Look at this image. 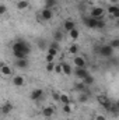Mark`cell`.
Returning <instances> with one entry per match:
<instances>
[{"label": "cell", "mask_w": 119, "mask_h": 120, "mask_svg": "<svg viewBox=\"0 0 119 120\" xmlns=\"http://www.w3.org/2000/svg\"><path fill=\"white\" fill-rule=\"evenodd\" d=\"M60 66H62V73H63L64 75H71V74H73V67H71L69 63L62 61V63H60Z\"/></svg>", "instance_id": "cell-9"}, {"label": "cell", "mask_w": 119, "mask_h": 120, "mask_svg": "<svg viewBox=\"0 0 119 120\" xmlns=\"http://www.w3.org/2000/svg\"><path fill=\"white\" fill-rule=\"evenodd\" d=\"M53 99L55 101H59V92H53Z\"/></svg>", "instance_id": "cell-38"}, {"label": "cell", "mask_w": 119, "mask_h": 120, "mask_svg": "<svg viewBox=\"0 0 119 120\" xmlns=\"http://www.w3.org/2000/svg\"><path fill=\"white\" fill-rule=\"evenodd\" d=\"M13 109H14L13 103H11V102H6V103H3V105H1L0 112H1V115H10V113L13 112Z\"/></svg>", "instance_id": "cell-7"}, {"label": "cell", "mask_w": 119, "mask_h": 120, "mask_svg": "<svg viewBox=\"0 0 119 120\" xmlns=\"http://www.w3.org/2000/svg\"><path fill=\"white\" fill-rule=\"evenodd\" d=\"M56 6V0H45V7L44 8H53Z\"/></svg>", "instance_id": "cell-24"}, {"label": "cell", "mask_w": 119, "mask_h": 120, "mask_svg": "<svg viewBox=\"0 0 119 120\" xmlns=\"http://www.w3.org/2000/svg\"><path fill=\"white\" fill-rule=\"evenodd\" d=\"M108 45H109L114 50H115V49H118V48H119V39H118V38L112 39V41H111V43H108Z\"/></svg>", "instance_id": "cell-27"}, {"label": "cell", "mask_w": 119, "mask_h": 120, "mask_svg": "<svg viewBox=\"0 0 119 120\" xmlns=\"http://www.w3.org/2000/svg\"><path fill=\"white\" fill-rule=\"evenodd\" d=\"M11 1H16V0H11Z\"/></svg>", "instance_id": "cell-41"}, {"label": "cell", "mask_w": 119, "mask_h": 120, "mask_svg": "<svg viewBox=\"0 0 119 120\" xmlns=\"http://www.w3.org/2000/svg\"><path fill=\"white\" fill-rule=\"evenodd\" d=\"M73 73H74V75H76L77 78H80V80L86 78V77L90 74L86 67H74V68H73Z\"/></svg>", "instance_id": "cell-5"}, {"label": "cell", "mask_w": 119, "mask_h": 120, "mask_svg": "<svg viewBox=\"0 0 119 120\" xmlns=\"http://www.w3.org/2000/svg\"><path fill=\"white\" fill-rule=\"evenodd\" d=\"M95 120H107V119H105V116H102V115H98V116H95Z\"/></svg>", "instance_id": "cell-37"}, {"label": "cell", "mask_w": 119, "mask_h": 120, "mask_svg": "<svg viewBox=\"0 0 119 120\" xmlns=\"http://www.w3.org/2000/svg\"><path fill=\"white\" fill-rule=\"evenodd\" d=\"M69 53H70V55H73V56H76V55L79 53V45L71 43V45L69 46Z\"/></svg>", "instance_id": "cell-21"}, {"label": "cell", "mask_w": 119, "mask_h": 120, "mask_svg": "<svg viewBox=\"0 0 119 120\" xmlns=\"http://www.w3.org/2000/svg\"><path fill=\"white\" fill-rule=\"evenodd\" d=\"M52 41H55V42H62L63 41V31H56L55 34H53V39Z\"/></svg>", "instance_id": "cell-20"}, {"label": "cell", "mask_w": 119, "mask_h": 120, "mask_svg": "<svg viewBox=\"0 0 119 120\" xmlns=\"http://www.w3.org/2000/svg\"><path fill=\"white\" fill-rule=\"evenodd\" d=\"M74 28H76V22L73 20H66L63 22V30L66 31V32H70V31L74 30Z\"/></svg>", "instance_id": "cell-13"}, {"label": "cell", "mask_w": 119, "mask_h": 120, "mask_svg": "<svg viewBox=\"0 0 119 120\" xmlns=\"http://www.w3.org/2000/svg\"><path fill=\"white\" fill-rule=\"evenodd\" d=\"M25 77L24 75H21V74H17V75H14L13 77V80H11V84L14 85V87H24L25 85Z\"/></svg>", "instance_id": "cell-6"}, {"label": "cell", "mask_w": 119, "mask_h": 120, "mask_svg": "<svg viewBox=\"0 0 119 120\" xmlns=\"http://www.w3.org/2000/svg\"><path fill=\"white\" fill-rule=\"evenodd\" d=\"M42 96H44V90H41V88H35L30 94V98L32 101H39Z\"/></svg>", "instance_id": "cell-8"}, {"label": "cell", "mask_w": 119, "mask_h": 120, "mask_svg": "<svg viewBox=\"0 0 119 120\" xmlns=\"http://www.w3.org/2000/svg\"><path fill=\"white\" fill-rule=\"evenodd\" d=\"M63 112L64 113H71V106H70V103H67V105H63Z\"/></svg>", "instance_id": "cell-33"}, {"label": "cell", "mask_w": 119, "mask_h": 120, "mask_svg": "<svg viewBox=\"0 0 119 120\" xmlns=\"http://www.w3.org/2000/svg\"><path fill=\"white\" fill-rule=\"evenodd\" d=\"M16 66H17L18 68H27V67L30 66V60H27V59H17V60H16Z\"/></svg>", "instance_id": "cell-16"}, {"label": "cell", "mask_w": 119, "mask_h": 120, "mask_svg": "<svg viewBox=\"0 0 119 120\" xmlns=\"http://www.w3.org/2000/svg\"><path fill=\"white\" fill-rule=\"evenodd\" d=\"M7 13V6L6 4H0V15H4Z\"/></svg>", "instance_id": "cell-34"}, {"label": "cell", "mask_w": 119, "mask_h": 120, "mask_svg": "<svg viewBox=\"0 0 119 120\" xmlns=\"http://www.w3.org/2000/svg\"><path fill=\"white\" fill-rule=\"evenodd\" d=\"M59 101L63 105H67V103H70V96L67 94H59Z\"/></svg>", "instance_id": "cell-19"}, {"label": "cell", "mask_w": 119, "mask_h": 120, "mask_svg": "<svg viewBox=\"0 0 119 120\" xmlns=\"http://www.w3.org/2000/svg\"><path fill=\"white\" fill-rule=\"evenodd\" d=\"M84 24H86V27H88V28H92V30H95V24H97V20H94V18H91V17H86L84 20Z\"/></svg>", "instance_id": "cell-17"}, {"label": "cell", "mask_w": 119, "mask_h": 120, "mask_svg": "<svg viewBox=\"0 0 119 120\" xmlns=\"http://www.w3.org/2000/svg\"><path fill=\"white\" fill-rule=\"evenodd\" d=\"M53 73H56V74H62V66H60V64H55Z\"/></svg>", "instance_id": "cell-35"}, {"label": "cell", "mask_w": 119, "mask_h": 120, "mask_svg": "<svg viewBox=\"0 0 119 120\" xmlns=\"http://www.w3.org/2000/svg\"><path fill=\"white\" fill-rule=\"evenodd\" d=\"M53 115H55V109H53L52 106H45V108L42 109V116H44L45 119H51Z\"/></svg>", "instance_id": "cell-10"}, {"label": "cell", "mask_w": 119, "mask_h": 120, "mask_svg": "<svg viewBox=\"0 0 119 120\" xmlns=\"http://www.w3.org/2000/svg\"><path fill=\"white\" fill-rule=\"evenodd\" d=\"M17 10L23 11V10H27L30 7V1L28 0H17V4H16Z\"/></svg>", "instance_id": "cell-14"}, {"label": "cell", "mask_w": 119, "mask_h": 120, "mask_svg": "<svg viewBox=\"0 0 119 120\" xmlns=\"http://www.w3.org/2000/svg\"><path fill=\"white\" fill-rule=\"evenodd\" d=\"M0 74H1L3 77H10V75L13 74V68H11L8 64H3V66L0 67Z\"/></svg>", "instance_id": "cell-11"}, {"label": "cell", "mask_w": 119, "mask_h": 120, "mask_svg": "<svg viewBox=\"0 0 119 120\" xmlns=\"http://www.w3.org/2000/svg\"><path fill=\"white\" fill-rule=\"evenodd\" d=\"M109 1H111V3H112V4H116V3H118L119 0H109Z\"/></svg>", "instance_id": "cell-39"}, {"label": "cell", "mask_w": 119, "mask_h": 120, "mask_svg": "<svg viewBox=\"0 0 119 120\" xmlns=\"http://www.w3.org/2000/svg\"><path fill=\"white\" fill-rule=\"evenodd\" d=\"M86 87L87 85H84V82H77L74 85V90L77 91V92H86Z\"/></svg>", "instance_id": "cell-23"}, {"label": "cell", "mask_w": 119, "mask_h": 120, "mask_svg": "<svg viewBox=\"0 0 119 120\" xmlns=\"http://www.w3.org/2000/svg\"><path fill=\"white\" fill-rule=\"evenodd\" d=\"M87 101H88L87 92H79V102H87Z\"/></svg>", "instance_id": "cell-26"}, {"label": "cell", "mask_w": 119, "mask_h": 120, "mask_svg": "<svg viewBox=\"0 0 119 120\" xmlns=\"http://www.w3.org/2000/svg\"><path fill=\"white\" fill-rule=\"evenodd\" d=\"M46 53H48V55H52V56H55V57H56L59 52H58L56 49H52V48H49V46H48V49H46Z\"/></svg>", "instance_id": "cell-30"}, {"label": "cell", "mask_w": 119, "mask_h": 120, "mask_svg": "<svg viewBox=\"0 0 119 120\" xmlns=\"http://www.w3.org/2000/svg\"><path fill=\"white\" fill-rule=\"evenodd\" d=\"M97 99H98L99 105H104V103H105V102L108 101V96H105V95H99V96H98Z\"/></svg>", "instance_id": "cell-32"}, {"label": "cell", "mask_w": 119, "mask_h": 120, "mask_svg": "<svg viewBox=\"0 0 119 120\" xmlns=\"http://www.w3.org/2000/svg\"><path fill=\"white\" fill-rule=\"evenodd\" d=\"M48 46H49V48H52V49H56L58 52H60V43H59V42H55V41H52V42H51Z\"/></svg>", "instance_id": "cell-29"}, {"label": "cell", "mask_w": 119, "mask_h": 120, "mask_svg": "<svg viewBox=\"0 0 119 120\" xmlns=\"http://www.w3.org/2000/svg\"><path fill=\"white\" fill-rule=\"evenodd\" d=\"M104 14H105V11L101 7H92L90 11V17L94 20H104V17H105Z\"/></svg>", "instance_id": "cell-2"}, {"label": "cell", "mask_w": 119, "mask_h": 120, "mask_svg": "<svg viewBox=\"0 0 119 120\" xmlns=\"http://www.w3.org/2000/svg\"><path fill=\"white\" fill-rule=\"evenodd\" d=\"M69 35H70V39H71L73 42H76V41L79 39V36H80V31L77 30V28H74V30H71L69 32Z\"/></svg>", "instance_id": "cell-18"}, {"label": "cell", "mask_w": 119, "mask_h": 120, "mask_svg": "<svg viewBox=\"0 0 119 120\" xmlns=\"http://www.w3.org/2000/svg\"><path fill=\"white\" fill-rule=\"evenodd\" d=\"M102 28H105V21L104 20H97L95 30H102Z\"/></svg>", "instance_id": "cell-28"}, {"label": "cell", "mask_w": 119, "mask_h": 120, "mask_svg": "<svg viewBox=\"0 0 119 120\" xmlns=\"http://www.w3.org/2000/svg\"><path fill=\"white\" fill-rule=\"evenodd\" d=\"M73 63H74V67H86V59L83 56H74Z\"/></svg>", "instance_id": "cell-15"}, {"label": "cell", "mask_w": 119, "mask_h": 120, "mask_svg": "<svg viewBox=\"0 0 119 120\" xmlns=\"http://www.w3.org/2000/svg\"><path fill=\"white\" fill-rule=\"evenodd\" d=\"M53 68H55V63H53V61H52V63H46L45 70H46L48 73H52V71H53Z\"/></svg>", "instance_id": "cell-31"}, {"label": "cell", "mask_w": 119, "mask_h": 120, "mask_svg": "<svg viewBox=\"0 0 119 120\" xmlns=\"http://www.w3.org/2000/svg\"><path fill=\"white\" fill-rule=\"evenodd\" d=\"M108 14L114 18H119V7L116 4H112L108 7Z\"/></svg>", "instance_id": "cell-12"}, {"label": "cell", "mask_w": 119, "mask_h": 120, "mask_svg": "<svg viewBox=\"0 0 119 120\" xmlns=\"http://www.w3.org/2000/svg\"><path fill=\"white\" fill-rule=\"evenodd\" d=\"M67 120H76V119H67Z\"/></svg>", "instance_id": "cell-40"}, {"label": "cell", "mask_w": 119, "mask_h": 120, "mask_svg": "<svg viewBox=\"0 0 119 120\" xmlns=\"http://www.w3.org/2000/svg\"><path fill=\"white\" fill-rule=\"evenodd\" d=\"M98 52L104 57H112V55H114V49L109 45H102L101 48H98Z\"/></svg>", "instance_id": "cell-3"}, {"label": "cell", "mask_w": 119, "mask_h": 120, "mask_svg": "<svg viewBox=\"0 0 119 120\" xmlns=\"http://www.w3.org/2000/svg\"><path fill=\"white\" fill-rule=\"evenodd\" d=\"M39 17L42 18V21H51L53 18V10L51 8H42L39 13Z\"/></svg>", "instance_id": "cell-4"}, {"label": "cell", "mask_w": 119, "mask_h": 120, "mask_svg": "<svg viewBox=\"0 0 119 120\" xmlns=\"http://www.w3.org/2000/svg\"><path fill=\"white\" fill-rule=\"evenodd\" d=\"M36 43H38V48H39L41 50H46V49H48V43H46L45 39H39Z\"/></svg>", "instance_id": "cell-22"}, {"label": "cell", "mask_w": 119, "mask_h": 120, "mask_svg": "<svg viewBox=\"0 0 119 120\" xmlns=\"http://www.w3.org/2000/svg\"><path fill=\"white\" fill-rule=\"evenodd\" d=\"M11 49H13V55H14L16 59H27V56L31 53L30 45L23 39H17L13 43Z\"/></svg>", "instance_id": "cell-1"}, {"label": "cell", "mask_w": 119, "mask_h": 120, "mask_svg": "<svg viewBox=\"0 0 119 120\" xmlns=\"http://www.w3.org/2000/svg\"><path fill=\"white\" fill-rule=\"evenodd\" d=\"M45 60H46V63H52V61L55 60V56H52V55H48V53H46V57H45Z\"/></svg>", "instance_id": "cell-36"}, {"label": "cell", "mask_w": 119, "mask_h": 120, "mask_svg": "<svg viewBox=\"0 0 119 120\" xmlns=\"http://www.w3.org/2000/svg\"><path fill=\"white\" fill-rule=\"evenodd\" d=\"M81 81H83V82H84V85H91V84H92V82H94V77H92V75H91V74H88V75H87V77H86V78H83V80H81Z\"/></svg>", "instance_id": "cell-25"}]
</instances>
